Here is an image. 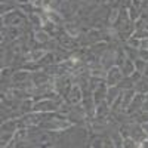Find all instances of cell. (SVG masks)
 Returning a JSON list of instances; mask_svg holds the SVG:
<instances>
[{
  "instance_id": "13",
  "label": "cell",
  "mask_w": 148,
  "mask_h": 148,
  "mask_svg": "<svg viewBox=\"0 0 148 148\" xmlns=\"http://www.w3.org/2000/svg\"><path fill=\"white\" fill-rule=\"evenodd\" d=\"M108 49V42H104V40H101V42H96V43H93V45H90L89 46V51L92 52V53H95V55H98L101 58V55Z\"/></svg>"
},
{
  "instance_id": "27",
  "label": "cell",
  "mask_w": 148,
  "mask_h": 148,
  "mask_svg": "<svg viewBox=\"0 0 148 148\" xmlns=\"http://www.w3.org/2000/svg\"><path fill=\"white\" fill-rule=\"evenodd\" d=\"M142 126V129H144V132L147 133V136H148V121L147 123H144V125H141Z\"/></svg>"
},
{
  "instance_id": "12",
  "label": "cell",
  "mask_w": 148,
  "mask_h": 148,
  "mask_svg": "<svg viewBox=\"0 0 148 148\" xmlns=\"http://www.w3.org/2000/svg\"><path fill=\"white\" fill-rule=\"evenodd\" d=\"M135 93H136L135 89H125V90H121V108H123V111H126V108L129 107V104L133 99Z\"/></svg>"
},
{
  "instance_id": "17",
  "label": "cell",
  "mask_w": 148,
  "mask_h": 148,
  "mask_svg": "<svg viewBox=\"0 0 148 148\" xmlns=\"http://www.w3.org/2000/svg\"><path fill=\"white\" fill-rule=\"evenodd\" d=\"M34 98H25V99L21 101V105H19V110L22 111V114H28L33 111V107H34Z\"/></svg>"
},
{
  "instance_id": "16",
  "label": "cell",
  "mask_w": 148,
  "mask_h": 148,
  "mask_svg": "<svg viewBox=\"0 0 148 148\" xmlns=\"http://www.w3.org/2000/svg\"><path fill=\"white\" fill-rule=\"evenodd\" d=\"M120 68H121V73H123V76H125V77L132 76V73L136 71V68H135V61H132L129 58H126V61L123 62V65Z\"/></svg>"
},
{
  "instance_id": "3",
  "label": "cell",
  "mask_w": 148,
  "mask_h": 148,
  "mask_svg": "<svg viewBox=\"0 0 148 148\" xmlns=\"http://www.w3.org/2000/svg\"><path fill=\"white\" fill-rule=\"evenodd\" d=\"M65 101V99H64ZM64 101H55V99H39L34 102L33 111H40V113H55L58 111L59 105L62 104Z\"/></svg>"
},
{
  "instance_id": "26",
  "label": "cell",
  "mask_w": 148,
  "mask_h": 148,
  "mask_svg": "<svg viewBox=\"0 0 148 148\" xmlns=\"http://www.w3.org/2000/svg\"><path fill=\"white\" fill-rule=\"evenodd\" d=\"M142 110L148 111V95H145V101H144V105H142Z\"/></svg>"
},
{
  "instance_id": "10",
  "label": "cell",
  "mask_w": 148,
  "mask_h": 148,
  "mask_svg": "<svg viewBox=\"0 0 148 148\" xmlns=\"http://www.w3.org/2000/svg\"><path fill=\"white\" fill-rule=\"evenodd\" d=\"M107 89H108V86H107V82L102 83L99 88H96L93 92H92V98H93V101L95 104H101L102 101H105V98H107Z\"/></svg>"
},
{
  "instance_id": "20",
  "label": "cell",
  "mask_w": 148,
  "mask_h": 148,
  "mask_svg": "<svg viewBox=\"0 0 148 148\" xmlns=\"http://www.w3.org/2000/svg\"><path fill=\"white\" fill-rule=\"evenodd\" d=\"M18 9L19 10H22L24 12V14H25V15H33L34 14V12H36V6L30 2V3H21V5H18Z\"/></svg>"
},
{
  "instance_id": "1",
  "label": "cell",
  "mask_w": 148,
  "mask_h": 148,
  "mask_svg": "<svg viewBox=\"0 0 148 148\" xmlns=\"http://www.w3.org/2000/svg\"><path fill=\"white\" fill-rule=\"evenodd\" d=\"M28 22V15H25L22 10L15 9L9 14L2 16V27H19L22 28Z\"/></svg>"
},
{
  "instance_id": "29",
  "label": "cell",
  "mask_w": 148,
  "mask_h": 148,
  "mask_svg": "<svg viewBox=\"0 0 148 148\" xmlns=\"http://www.w3.org/2000/svg\"><path fill=\"white\" fill-rule=\"evenodd\" d=\"M18 2V5H21V3H30V0H16Z\"/></svg>"
},
{
  "instance_id": "7",
  "label": "cell",
  "mask_w": 148,
  "mask_h": 148,
  "mask_svg": "<svg viewBox=\"0 0 148 148\" xmlns=\"http://www.w3.org/2000/svg\"><path fill=\"white\" fill-rule=\"evenodd\" d=\"M52 80H53V77L49 76L43 68L39 70V71H33L31 73V82L34 83V86H42V84H45L47 82H52Z\"/></svg>"
},
{
  "instance_id": "19",
  "label": "cell",
  "mask_w": 148,
  "mask_h": 148,
  "mask_svg": "<svg viewBox=\"0 0 148 148\" xmlns=\"http://www.w3.org/2000/svg\"><path fill=\"white\" fill-rule=\"evenodd\" d=\"M117 86H119V88H120L121 90H125V89H133V86H135V80H133L130 76L123 77V79H121V82H120Z\"/></svg>"
},
{
  "instance_id": "2",
  "label": "cell",
  "mask_w": 148,
  "mask_h": 148,
  "mask_svg": "<svg viewBox=\"0 0 148 148\" xmlns=\"http://www.w3.org/2000/svg\"><path fill=\"white\" fill-rule=\"evenodd\" d=\"M53 84H55L56 93L65 99V96H67L70 88L73 86V77H71V74H65V76L55 77V79H53Z\"/></svg>"
},
{
  "instance_id": "4",
  "label": "cell",
  "mask_w": 148,
  "mask_h": 148,
  "mask_svg": "<svg viewBox=\"0 0 148 148\" xmlns=\"http://www.w3.org/2000/svg\"><path fill=\"white\" fill-rule=\"evenodd\" d=\"M125 77L121 73V68L119 65H113L110 70H107V76H105V82H107V86H117L121 79Z\"/></svg>"
},
{
  "instance_id": "21",
  "label": "cell",
  "mask_w": 148,
  "mask_h": 148,
  "mask_svg": "<svg viewBox=\"0 0 148 148\" xmlns=\"http://www.w3.org/2000/svg\"><path fill=\"white\" fill-rule=\"evenodd\" d=\"M15 133L14 132H2V135H0V141H2V147H8L12 139H14Z\"/></svg>"
},
{
  "instance_id": "9",
  "label": "cell",
  "mask_w": 148,
  "mask_h": 148,
  "mask_svg": "<svg viewBox=\"0 0 148 148\" xmlns=\"http://www.w3.org/2000/svg\"><path fill=\"white\" fill-rule=\"evenodd\" d=\"M10 80H12V83H14V86L19 84V83H24V82H28V80H31V73L27 71V70L18 68L14 74H12Z\"/></svg>"
},
{
  "instance_id": "14",
  "label": "cell",
  "mask_w": 148,
  "mask_h": 148,
  "mask_svg": "<svg viewBox=\"0 0 148 148\" xmlns=\"http://www.w3.org/2000/svg\"><path fill=\"white\" fill-rule=\"evenodd\" d=\"M121 93V89L119 88V86H108V89H107V98H105V101L111 105L114 101H116V98Z\"/></svg>"
},
{
  "instance_id": "5",
  "label": "cell",
  "mask_w": 148,
  "mask_h": 148,
  "mask_svg": "<svg viewBox=\"0 0 148 148\" xmlns=\"http://www.w3.org/2000/svg\"><path fill=\"white\" fill-rule=\"evenodd\" d=\"M82 99H83L82 88H80L79 84L73 83V86L70 88V90H68V93H67V96H65V101H67L68 104H71V105H77V104L82 102Z\"/></svg>"
},
{
  "instance_id": "22",
  "label": "cell",
  "mask_w": 148,
  "mask_h": 148,
  "mask_svg": "<svg viewBox=\"0 0 148 148\" xmlns=\"http://www.w3.org/2000/svg\"><path fill=\"white\" fill-rule=\"evenodd\" d=\"M126 45L130 46V47H136V49H139V46H141V39H136L135 36H130L129 39L126 40Z\"/></svg>"
},
{
  "instance_id": "6",
  "label": "cell",
  "mask_w": 148,
  "mask_h": 148,
  "mask_svg": "<svg viewBox=\"0 0 148 148\" xmlns=\"http://www.w3.org/2000/svg\"><path fill=\"white\" fill-rule=\"evenodd\" d=\"M116 52L117 51H114V49H107V51L101 55V58H99V62H101V65H102V68L104 70H110L113 65H116Z\"/></svg>"
},
{
  "instance_id": "8",
  "label": "cell",
  "mask_w": 148,
  "mask_h": 148,
  "mask_svg": "<svg viewBox=\"0 0 148 148\" xmlns=\"http://www.w3.org/2000/svg\"><path fill=\"white\" fill-rule=\"evenodd\" d=\"M144 101H145V95H142V93H135L132 102H130V104H129V107L126 108V113H127L129 116H132L133 113H136V111L142 110Z\"/></svg>"
},
{
  "instance_id": "23",
  "label": "cell",
  "mask_w": 148,
  "mask_h": 148,
  "mask_svg": "<svg viewBox=\"0 0 148 148\" xmlns=\"http://www.w3.org/2000/svg\"><path fill=\"white\" fill-rule=\"evenodd\" d=\"M147 62L148 61H144V59H141V58H138V59H135V68H136V71H144V68H145V65H147Z\"/></svg>"
},
{
  "instance_id": "11",
  "label": "cell",
  "mask_w": 148,
  "mask_h": 148,
  "mask_svg": "<svg viewBox=\"0 0 148 148\" xmlns=\"http://www.w3.org/2000/svg\"><path fill=\"white\" fill-rule=\"evenodd\" d=\"M133 89L136 93H142V95H147L148 93V77L147 76H142L139 77V80H136V83H135Z\"/></svg>"
},
{
  "instance_id": "25",
  "label": "cell",
  "mask_w": 148,
  "mask_h": 148,
  "mask_svg": "<svg viewBox=\"0 0 148 148\" xmlns=\"http://www.w3.org/2000/svg\"><path fill=\"white\" fill-rule=\"evenodd\" d=\"M139 49H148V39H141V46Z\"/></svg>"
},
{
  "instance_id": "28",
  "label": "cell",
  "mask_w": 148,
  "mask_h": 148,
  "mask_svg": "<svg viewBox=\"0 0 148 148\" xmlns=\"http://www.w3.org/2000/svg\"><path fill=\"white\" fill-rule=\"evenodd\" d=\"M142 74H144V76H147V77H148V62H147V65H145V68H144Z\"/></svg>"
},
{
  "instance_id": "24",
  "label": "cell",
  "mask_w": 148,
  "mask_h": 148,
  "mask_svg": "<svg viewBox=\"0 0 148 148\" xmlns=\"http://www.w3.org/2000/svg\"><path fill=\"white\" fill-rule=\"evenodd\" d=\"M139 58L148 61V49H139Z\"/></svg>"
},
{
  "instance_id": "15",
  "label": "cell",
  "mask_w": 148,
  "mask_h": 148,
  "mask_svg": "<svg viewBox=\"0 0 148 148\" xmlns=\"http://www.w3.org/2000/svg\"><path fill=\"white\" fill-rule=\"evenodd\" d=\"M18 127V119H9L6 121H2V132H16Z\"/></svg>"
},
{
  "instance_id": "18",
  "label": "cell",
  "mask_w": 148,
  "mask_h": 148,
  "mask_svg": "<svg viewBox=\"0 0 148 148\" xmlns=\"http://www.w3.org/2000/svg\"><path fill=\"white\" fill-rule=\"evenodd\" d=\"M127 14H129V18H130V21L132 22H135L136 19H139L141 18V15H142V9H139V8H135V6H129L127 8Z\"/></svg>"
}]
</instances>
